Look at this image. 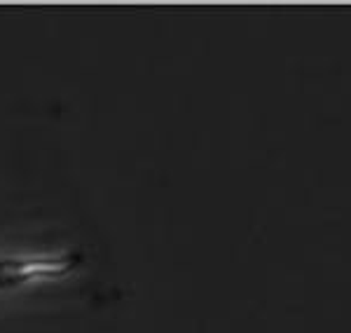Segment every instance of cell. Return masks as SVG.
I'll use <instances>...</instances> for the list:
<instances>
[]
</instances>
